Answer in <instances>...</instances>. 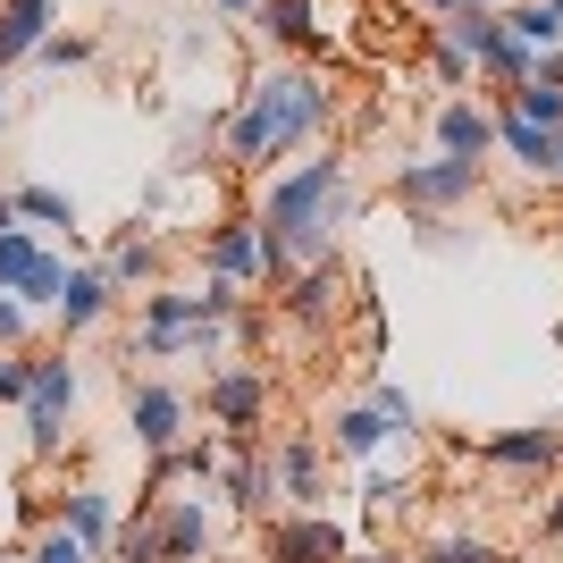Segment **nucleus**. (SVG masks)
<instances>
[{
    "instance_id": "41",
    "label": "nucleus",
    "mask_w": 563,
    "mask_h": 563,
    "mask_svg": "<svg viewBox=\"0 0 563 563\" xmlns=\"http://www.w3.org/2000/svg\"><path fill=\"white\" fill-rule=\"evenodd\" d=\"M547 9H555V18H563V0H547Z\"/></svg>"
},
{
    "instance_id": "33",
    "label": "nucleus",
    "mask_w": 563,
    "mask_h": 563,
    "mask_svg": "<svg viewBox=\"0 0 563 563\" xmlns=\"http://www.w3.org/2000/svg\"><path fill=\"white\" fill-rule=\"evenodd\" d=\"M521 85H555L563 93V51H530V76H521Z\"/></svg>"
},
{
    "instance_id": "40",
    "label": "nucleus",
    "mask_w": 563,
    "mask_h": 563,
    "mask_svg": "<svg viewBox=\"0 0 563 563\" xmlns=\"http://www.w3.org/2000/svg\"><path fill=\"white\" fill-rule=\"evenodd\" d=\"M463 9H514V0H463Z\"/></svg>"
},
{
    "instance_id": "17",
    "label": "nucleus",
    "mask_w": 563,
    "mask_h": 563,
    "mask_svg": "<svg viewBox=\"0 0 563 563\" xmlns=\"http://www.w3.org/2000/svg\"><path fill=\"white\" fill-rule=\"evenodd\" d=\"M43 34H59V0H0V76L25 68Z\"/></svg>"
},
{
    "instance_id": "16",
    "label": "nucleus",
    "mask_w": 563,
    "mask_h": 563,
    "mask_svg": "<svg viewBox=\"0 0 563 563\" xmlns=\"http://www.w3.org/2000/svg\"><path fill=\"white\" fill-rule=\"evenodd\" d=\"M51 311H59V336L76 345V336H93L101 320L118 311V286L101 278V261H93V269H68V286H59V303H51Z\"/></svg>"
},
{
    "instance_id": "26",
    "label": "nucleus",
    "mask_w": 563,
    "mask_h": 563,
    "mask_svg": "<svg viewBox=\"0 0 563 563\" xmlns=\"http://www.w3.org/2000/svg\"><path fill=\"white\" fill-rule=\"evenodd\" d=\"M25 563H93V547H85V539H68V530L51 521L43 539H34V555H25Z\"/></svg>"
},
{
    "instance_id": "23",
    "label": "nucleus",
    "mask_w": 563,
    "mask_h": 563,
    "mask_svg": "<svg viewBox=\"0 0 563 563\" xmlns=\"http://www.w3.org/2000/svg\"><path fill=\"white\" fill-rule=\"evenodd\" d=\"M9 211L18 219H43V228H68L76 235V202L59 186H9Z\"/></svg>"
},
{
    "instance_id": "19",
    "label": "nucleus",
    "mask_w": 563,
    "mask_h": 563,
    "mask_svg": "<svg viewBox=\"0 0 563 563\" xmlns=\"http://www.w3.org/2000/svg\"><path fill=\"white\" fill-rule=\"evenodd\" d=\"M329 446L345 454V463H378V454L396 446V429H387V412H378V404L362 396V404H336V421H329Z\"/></svg>"
},
{
    "instance_id": "14",
    "label": "nucleus",
    "mask_w": 563,
    "mask_h": 563,
    "mask_svg": "<svg viewBox=\"0 0 563 563\" xmlns=\"http://www.w3.org/2000/svg\"><path fill=\"white\" fill-rule=\"evenodd\" d=\"M202 261H211V278H228V286H261V219L228 211L211 235H202Z\"/></svg>"
},
{
    "instance_id": "13",
    "label": "nucleus",
    "mask_w": 563,
    "mask_h": 563,
    "mask_svg": "<svg viewBox=\"0 0 563 563\" xmlns=\"http://www.w3.org/2000/svg\"><path fill=\"white\" fill-rule=\"evenodd\" d=\"M479 471H555L563 463V421H539V429H496L471 446Z\"/></svg>"
},
{
    "instance_id": "3",
    "label": "nucleus",
    "mask_w": 563,
    "mask_h": 563,
    "mask_svg": "<svg viewBox=\"0 0 563 563\" xmlns=\"http://www.w3.org/2000/svg\"><path fill=\"white\" fill-rule=\"evenodd\" d=\"M488 186V161H454V152H429V161H404L396 177H387V194H396L412 219H454L471 202V194Z\"/></svg>"
},
{
    "instance_id": "15",
    "label": "nucleus",
    "mask_w": 563,
    "mask_h": 563,
    "mask_svg": "<svg viewBox=\"0 0 563 563\" xmlns=\"http://www.w3.org/2000/svg\"><path fill=\"white\" fill-rule=\"evenodd\" d=\"M161 269H168V244L152 228H126V235H110V253H101V278L118 286V295H152V286H161Z\"/></svg>"
},
{
    "instance_id": "27",
    "label": "nucleus",
    "mask_w": 563,
    "mask_h": 563,
    "mask_svg": "<svg viewBox=\"0 0 563 563\" xmlns=\"http://www.w3.org/2000/svg\"><path fill=\"white\" fill-rule=\"evenodd\" d=\"M429 76H438L446 93H463V85H471V59H463V51H446L438 34H429Z\"/></svg>"
},
{
    "instance_id": "34",
    "label": "nucleus",
    "mask_w": 563,
    "mask_h": 563,
    "mask_svg": "<svg viewBox=\"0 0 563 563\" xmlns=\"http://www.w3.org/2000/svg\"><path fill=\"white\" fill-rule=\"evenodd\" d=\"M539 539H563V488H555V496L539 505Z\"/></svg>"
},
{
    "instance_id": "2",
    "label": "nucleus",
    "mask_w": 563,
    "mask_h": 563,
    "mask_svg": "<svg viewBox=\"0 0 563 563\" xmlns=\"http://www.w3.org/2000/svg\"><path fill=\"white\" fill-rule=\"evenodd\" d=\"M336 118V93L329 76L303 68V59H286V68H261L244 93H235L228 126H219V152H228V168H244V177H269V161H286V152H303V143L329 135Z\"/></svg>"
},
{
    "instance_id": "31",
    "label": "nucleus",
    "mask_w": 563,
    "mask_h": 563,
    "mask_svg": "<svg viewBox=\"0 0 563 563\" xmlns=\"http://www.w3.org/2000/svg\"><path fill=\"white\" fill-rule=\"evenodd\" d=\"M412 244L421 253H463V228L454 219H412Z\"/></svg>"
},
{
    "instance_id": "35",
    "label": "nucleus",
    "mask_w": 563,
    "mask_h": 563,
    "mask_svg": "<svg viewBox=\"0 0 563 563\" xmlns=\"http://www.w3.org/2000/svg\"><path fill=\"white\" fill-rule=\"evenodd\" d=\"M345 563H404V555H387V547H353Z\"/></svg>"
},
{
    "instance_id": "30",
    "label": "nucleus",
    "mask_w": 563,
    "mask_h": 563,
    "mask_svg": "<svg viewBox=\"0 0 563 563\" xmlns=\"http://www.w3.org/2000/svg\"><path fill=\"white\" fill-rule=\"evenodd\" d=\"M34 387V353H0V404H25Z\"/></svg>"
},
{
    "instance_id": "10",
    "label": "nucleus",
    "mask_w": 563,
    "mask_h": 563,
    "mask_svg": "<svg viewBox=\"0 0 563 563\" xmlns=\"http://www.w3.org/2000/svg\"><path fill=\"white\" fill-rule=\"evenodd\" d=\"M59 286H68V261L43 253L34 228H9V235H0V295H18L25 311H51V303H59Z\"/></svg>"
},
{
    "instance_id": "4",
    "label": "nucleus",
    "mask_w": 563,
    "mask_h": 563,
    "mask_svg": "<svg viewBox=\"0 0 563 563\" xmlns=\"http://www.w3.org/2000/svg\"><path fill=\"white\" fill-rule=\"evenodd\" d=\"M202 412L219 421L228 446L261 438V421H269V371H261V362H219V371L202 378Z\"/></svg>"
},
{
    "instance_id": "20",
    "label": "nucleus",
    "mask_w": 563,
    "mask_h": 563,
    "mask_svg": "<svg viewBox=\"0 0 563 563\" xmlns=\"http://www.w3.org/2000/svg\"><path fill=\"white\" fill-rule=\"evenodd\" d=\"M253 18L269 25V43L295 51V59H311V51H320V18H311V0H261Z\"/></svg>"
},
{
    "instance_id": "7",
    "label": "nucleus",
    "mask_w": 563,
    "mask_h": 563,
    "mask_svg": "<svg viewBox=\"0 0 563 563\" xmlns=\"http://www.w3.org/2000/svg\"><path fill=\"white\" fill-rule=\"evenodd\" d=\"M186 421H194V396H186V387L126 371V429H135V446H143V454L186 446Z\"/></svg>"
},
{
    "instance_id": "28",
    "label": "nucleus",
    "mask_w": 563,
    "mask_h": 563,
    "mask_svg": "<svg viewBox=\"0 0 563 563\" xmlns=\"http://www.w3.org/2000/svg\"><path fill=\"white\" fill-rule=\"evenodd\" d=\"M412 505V479H396V471H371V514L387 521V514H404Z\"/></svg>"
},
{
    "instance_id": "29",
    "label": "nucleus",
    "mask_w": 563,
    "mask_h": 563,
    "mask_svg": "<svg viewBox=\"0 0 563 563\" xmlns=\"http://www.w3.org/2000/svg\"><path fill=\"white\" fill-rule=\"evenodd\" d=\"M514 101L539 118V126H563V93H555V85H514Z\"/></svg>"
},
{
    "instance_id": "37",
    "label": "nucleus",
    "mask_w": 563,
    "mask_h": 563,
    "mask_svg": "<svg viewBox=\"0 0 563 563\" xmlns=\"http://www.w3.org/2000/svg\"><path fill=\"white\" fill-rule=\"evenodd\" d=\"M219 9H228V18H253V9H261V0H219Z\"/></svg>"
},
{
    "instance_id": "18",
    "label": "nucleus",
    "mask_w": 563,
    "mask_h": 563,
    "mask_svg": "<svg viewBox=\"0 0 563 563\" xmlns=\"http://www.w3.org/2000/svg\"><path fill=\"white\" fill-rule=\"evenodd\" d=\"M51 521H59L68 539H85V547L101 555V547L118 539V496H110V488H93V479H76V488L59 496V514H51Z\"/></svg>"
},
{
    "instance_id": "36",
    "label": "nucleus",
    "mask_w": 563,
    "mask_h": 563,
    "mask_svg": "<svg viewBox=\"0 0 563 563\" xmlns=\"http://www.w3.org/2000/svg\"><path fill=\"white\" fill-rule=\"evenodd\" d=\"M412 9H421V18H454V9H463V0H412Z\"/></svg>"
},
{
    "instance_id": "25",
    "label": "nucleus",
    "mask_w": 563,
    "mask_h": 563,
    "mask_svg": "<svg viewBox=\"0 0 563 563\" xmlns=\"http://www.w3.org/2000/svg\"><path fill=\"white\" fill-rule=\"evenodd\" d=\"M34 68H93V34H43V51H34Z\"/></svg>"
},
{
    "instance_id": "39",
    "label": "nucleus",
    "mask_w": 563,
    "mask_h": 563,
    "mask_svg": "<svg viewBox=\"0 0 563 563\" xmlns=\"http://www.w3.org/2000/svg\"><path fill=\"white\" fill-rule=\"evenodd\" d=\"M0 126H9V76H0Z\"/></svg>"
},
{
    "instance_id": "22",
    "label": "nucleus",
    "mask_w": 563,
    "mask_h": 563,
    "mask_svg": "<svg viewBox=\"0 0 563 563\" xmlns=\"http://www.w3.org/2000/svg\"><path fill=\"white\" fill-rule=\"evenodd\" d=\"M404 563H505V547L479 539V530H446V539H429L421 555H404Z\"/></svg>"
},
{
    "instance_id": "24",
    "label": "nucleus",
    "mask_w": 563,
    "mask_h": 563,
    "mask_svg": "<svg viewBox=\"0 0 563 563\" xmlns=\"http://www.w3.org/2000/svg\"><path fill=\"white\" fill-rule=\"evenodd\" d=\"M371 404H378V412H387V429H396L404 446H412V438H421V404L404 396L396 378H378V387H371Z\"/></svg>"
},
{
    "instance_id": "8",
    "label": "nucleus",
    "mask_w": 563,
    "mask_h": 563,
    "mask_svg": "<svg viewBox=\"0 0 563 563\" xmlns=\"http://www.w3.org/2000/svg\"><path fill=\"white\" fill-rule=\"evenodd\" d=\"M261 555L269 563H345L353 555V539H345V521L336 514H269L261 521Z\"/></svg>"
},
{
    "instance_id": "11",
    "label": "nucleus",
    "mask_w": 563,
    "mask_h": 563,
    "mask_svg": "<svg viewBox=\"0 0 563 563\" xmlns=\"http://www.w3.org/2000/svg\"><path fill=\"white\" fill-rule=\"evenodd\" d=\"M278 311H286L303 336H329L336 311H345V261H311V269H295V278H286V295H278Z\"/></svg>"
},
{
    "instance_id": "38",
    "label": "nucleus",
    "mask_w": 563,
    "mask_h": 563,
    "mask_svg": "<svg viewBox=\"0 0 563 563\" xmlns=\"http://www.w3.org/2000/svg\"><path fill=\"white\" fill-rule=\"evenodd\" d=\"M9 228H18V211H9V194H0V235H9Z\"/></svg>"
},
{
    "instance_id": "12",
    "label": "nucleus",
    "mask_w": 563,
    "mask_h": 563,
    "mask_svg": "<svg viewBox=\"0 0 563 563\" xmlns=\"http://www.w3.org/2000/svg\"><path fill=\"white\" fill-rule=\"evenodd\" d=\"M429 135H438V152H454V161H496L488 93H446L438 110H429Z\"/></svg>"
},
{
    "instance_id": "5",
    "label": "nucleus",
    "mask_w": 563,
    "mask_h": 563,
    "mask_svg": "<svg viewBox=\"0 0 563 563\" xmlns=\"http://www.w3.org/2000/svg\"><path fill=\"white\" fill-rule=\"evenodd\" d=\"M76 396H85V378H76L68 345H59V353H34V387H25V429H34V454H59V446H68Z\"/></svg>"
},
{
    "instance_id": "32",
    "label": "nucleus",
    "mask_w": 563,
    "mask_h": 563,
    "mask_svg": "<svg viewBox=\"0 0 563 563\" xmlns=\"http://www.w3.org/2000/svg\"><path fill=\"white\" fill-rule=\"evenodd\" d=\"M25 329H34V311L18 295H0V353H25Z\"/></svg>"
},
{
    "instance_id": "6",
    "label": "nucleus",
    "mask_w": 563,
    "mask_h": 563,
    "mask_svg": "<svg viewBox=\"0 0 563 563\" xmlns=\"http://www.w3.org/2000/svg\"><path fill=\"white\" fill-rule=\"evenodd\" d=\"M261 463H269V496H278V514H311V505L329 496V454H320V438H311V429L269 438V446H261Z\"/></svg>"
},
{
    "instance_id": "21",
    "label": "nucleus",
    "mask_w": 563,
    "mask_h": 563,
    "mask_svg": "<svg viewBox=\"0 0 563 563\" xmlns=\"http://www.w3.org/2000/svg\"><path fill=\"white\" fill-rule=\"evenodd\" d=\"M505 34H514L521 51H563V18L547 0H514V9H505Z\"/></svg>"
},
{
    "instance_id": "9",
    "label": "nucleus",
    "mask_w": 563,
    "mask_h": 563,
    "mask_svg": "<svg viewBox=\"0 0 563 563\" xmlns=\"http://www.w3.org/2000/svg\"><path fill=\"white\" fill-rule=\"evenodd\" d=\"M143 521H152V555L161 563H202L219 547V521L211 505H202V488L194 496H161V505H135Z\"/></svg>"
},
{
    "instance_id": "1",
    "label": "nucleus",
    "mask_w": 563,
    "mask_h": 563,
    "mask_svg": "<svg viewBox=\"0 0 563 563\" xmlns=\"http://www.w3.org/2000/svg\"><path fill=\"white\" fill-rule=\"evenodd\" d=\"M362 211V177H353L345 152H320V161H295L261 186V286H286L311 261H336V235Z\"/></svg>"
},
{
    "instance_id": "42",
    "label": "nucleus",
    "mask_w": 563,
    "mask_h": 563,
    "mask_svg": "<svg viewBox=\"0 0 563 563\" xmlns=\"http://www.w3.org/2000/svg\"><path fill=\"white\" fill-rule=\"evenodd\" d=\"M0 563H18V555H0Z\"/></svg>"
}]
</instances>
